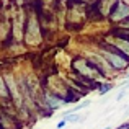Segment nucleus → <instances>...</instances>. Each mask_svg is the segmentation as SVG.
Returning a JSON list of instances; mask_svg holds the SVG:
<instances>
[{"label": "nucleus", "instance_id": "3", "mask_svg": "<svg viewBox=\"0 0 129 129\" xmlns=\"http://www.w3.org/2000/svg\"><path fill=\"white\" fill-rule=\"evenodd\" d=\"M3 79H5V83H7V88H8V93H10V98H12L13 105L21 110V108L25 106V101H23V96H21V91H20L18 82L15 80V77H13L12 74H7Z\"/></svg>", "mask_w": 129, "mask_h": 129}, {"label": "nucleus", "instance_id": "6", "mask_svg": "<svg viewBox=\"0 0 129 129\" xmlns=\"http://www.w3.org/2000/svg\"><path fill=\"white\" fill-rule=\"evenodd\" d=\"M129 18V5L127 3H124L123 0H119V2L116 3V8H114V12L111 13V21H121V20H127Z\"/></svg>", "mask_w": 129, "mask_h": 129}, {"label": "nucleus", "instance_id": "12", "mask_svg": "<svg viewBox=\"0 0 129 129\" xmlns=\"http://www.w3.org/2000/svg\"><path fill=\"white\" fill-rule=\"evenodd\" d=\"M116 129H129V124H121V126H118Z\"/></svg>", "mask_w": 129, "mask_h": 129}, {"label": "nucleus", "instance_id": "5", "mask_svg": "<svg viewBox=\"0 0 129 129\" xmlns=\"http://www.w3.org/2000/svg\"><path fill=\"white\" fill-rule=\"evenodd\" d=\"M105 43L110 44V46H113V47H116L121 54H124V56L129 59V41L127 39L118 38V36H108V38L105 39Z\"/></svg>", "mask_w": 129, "mask_h": 129}, {"label": "nucleus", "instance_id": "8", "mask_svg": "<svg viewBox=\"0 0 129 129\" xmlns=\"http://www.w3.org/2000/svg\"><path fill=\"white\" fill-rule=\"evenodd\" d=\"M46 105L51 108V111L54 110H59L62 105H66V100H64L62 96H56L54 93H46Z\"/></svg>", "mask_w": 129, "mask_h": 129}, {"label": "nucleus", "instance_id": "2", "mask_svg": "<svg viewBox=\"0 0 129 129\" xmlns=\"http://www.w3.org/2000/svg\"><path fill=\"white\" fill-rule=\"evenodd\" d=\"M100 54L105 57V60H106V62L110 64L114 70H124V69H127L129 59L124 56V54H121L116 47H113V46H110V44L105 43V49H101Z\"/></svg>", "mask_w": 129, "mask_h": 129}, {"label": "nucleus", "instance_id": "14", "mask_svg": "<svg viewBox=\"0 0 129 129\" xmlns=\"http://www.w3.org/2000/svg\"><path fill=\"white\" fill-rule=\"evenodd\" d=\"M127 114H129V111H127Z\"/></svg>", "mask_w": 129, "mask_h": 129}, {"label": "nucleus", "instance_id": "11", "mask_svg": "<svg viewBox=\"0 0 129 129\" xmlns=\"http://www.w3.org/2000/svg\"><path fill=\"white\" fill-rule=\"evenodd\" d=\"M67 123H69L67 119H62V121H59V123H57V127H56V129H64V127L67 126Z\"/></svg>", "mask_w": 129, "mask_h": 129}, {"label": "nucleus", "instance_id": "4", "mask_svg": "<svg viewBox=\"0 0 129 129\" xmlns=\"http://www.w3.org/2000/svg\"><path fill=\"white\" fill-rule=\"evenodd\" d=\"M25 41L29 46H36V44L41 43V31H39L38 21H36V16L31 15L26 23V31H25Z\"/></svg>", "mask_w": 129, "mask_h": 129}, {"label": "nucleus", "instance_id": "9", "mask_svg": "<svg viewBox=\"0 0 129 129\" xmlns=\"http://www.w3.org/2000/svg\"><path fill=\"white\" fill-rule=\"evenodd\" d=\"M0 96L2 98H10L8 88H7V83H5V79H3V77H0Z\"/></svg>", "mask_w": 129, "mask_h": 129}, {"label": "nucleus", "instance_id": "1", "mask_svg": "<svg viewBox=\"0 0 129 129\" xmlns=\"http://www.w3.org/2000/svg\"><path fill=\"white\" fill-rule=\"evenodd\" d=\"M74 70L79 77L82 79H87V80H91V82H96L103 77L101 70L98 69V66L93 62V60H88V59H83V57H77L74 60Z\"/></svg>", "mask_w": 129, "mask_h": 129}, {"label": "nucleus", "instance_id": "10", "mask_svg": "<svg viewBox=\"0 0 129 129\" xmlns=\"http://www.w3.org/2000/svg\"><path fill=\"white\" fill-rule=\"evenodd\" d=\"M111 88H113V83H101L100 88H98V93L100 95H106Z\"/></svg>", "mask_w": 129, "mask_h": 129}, {"label": "nucleus", "instance_id": "7", "mask_svg": "<svg viewBox=\"0 0 129 129\" xmlns=\"http://www.w3.org/2000/svg\"><path fill=\"white\" fill-rule=\"evenodd\" d=\"M23 26H25V23H23V15H21V12H18V15L13 20V28H12L13 36H15L16 41H21L23 36H25L23 35Z\"/></svg>", "mask_w": 129, "mask_h": 129}, {"label": "nucleus", "instance_id": "13", "mask_svg": "<svg viewBox=\"0 0 129 129\" xmlns=\"http://www.w3.org/2000/svg\"><path fill=\"white\" fill-rule=\"evenodd\" d=\"M103 129H111V126H106V127H103Z\"/></svg>", "mask_w": 129, "mask_h": 129}]
</instances>
